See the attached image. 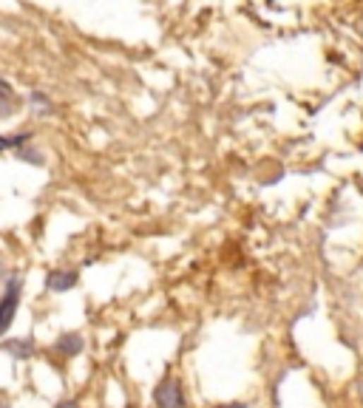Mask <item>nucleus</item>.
<instances>
[{"instance_id":"1","label":"nucleus","mask_w":363,"mask_h":408,"mask_svg":"<svg viewBox=\"0 0 363 408\" xmlns=\"http://www.w3.org/2000/svg\"><path fill=\"white\" fill-rule=\"evenodd\" d=\"M156 405L159 408H185V394H182V385L173 380V377H167L159 388H156Z\"/></svg>"},{"instance_id":"2","label":"nucleus","mask_w":363,"mask_h":408,"mask_svg":"<svg viewBox=\"0 0 363 408\" xmlns=\"http://www.w3.org/2000/svg\"><path fill=\"white\" fill-rule=\"evenodd\" d=\"M18 289H20V281H12L9 289H6V295H4V301H0V335L12 326V315H15L18 301H20Z\"/></svg>"},{"instance_id":"4","label":"nucleus","mask_w":363,"mask_h":408,"mask_svg":"<svg viewBox=\"0 0 363 408\" xmlns=\"http://www.w3.org/2000/svg\"><path fill=\"white\" fill-rule=\"evenodd\" d=\"M80 349H83V337L80 335H66L60 340V352H66V354H77Z\"/></svg>"},{"instance_id":"3","label":"nucleus","mask_w":363,"mask_h":408,"mask_svg":"<svg viewBox=\"0 0 363 408\" xmlns=\"http://www.w3.org/2000/svg\"><path fill=\"white\" fill-rule=\"evenodd\" d=\"M74 284H77V275H74V272H52V275H49V289H52V292L71 289Z\"/></svg>"},{"instance_id":"5","label":"nucleus","mask_w":363,"mask_h":408,"mask_svg":"<svg viewBox=\"0 0 363 408\" xmlns=\"http://www.w3.org/2000/svg\"><path fill=\"white\" fill-rule=\"evenodd\" d=\"M57 408H80V405H77V402H60Z\"/></svg>"},{"instance_id":"6","label":"nucleus","mask_w":363,"mask_h":408,"mask_svg":"<svg viewBox=\"0 0 363 408\" xmlns=\"http://www.w3.org/2000/svg\"><path fill=\"white\" fill-rule=\"evenodd\" d=\"M225 408H244V405H239V402H236V405H225Z\"/></svg>"}]
</instances>
